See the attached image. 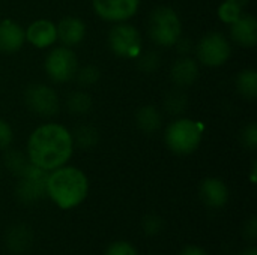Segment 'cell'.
<instances>
[{
  "instance_id": "6da1fadb",
  "label": "cell",
  "mask_w": 257,
  "mask_h": 255,
  "mask_svg": "<svg viewBox=\"0 0 257 255\" xmlns=\"http://www.w3.org/2000/svg\"><path fill=\"white\" fill-rule=\"evenodd\" d=\"M72 134L59 123L38 126L27 141L29 161L45 171L63 167L72 156Z\"/></svg>"
},
{
  "instance_id": "7a4b0ae2",
  "label": "cell",
  "mask_w": 257,
  "mask_h": 255,
  "mask_svg": "<svg viewBox=\"0 0 257 255\" xmlns=\"http://www.w3.org/2000/svg\"><path fill=\"white\" fill-rule=\"evenodd\" d=\"M47 197L62 210L80 206L89 194L86 174L75 167H59L48 173L45 185Z\"/></svg>"
},
{
  "instance_id": "3957f363",
  "label": "cell",
  "mask_w": 257,
  "mask_h": 255,
  "mask_svg": "<svg viewBox=\"0 0 257 255\" xmlns=\"http://www.w3.org/2000/svg\"><path fill=\"white\" fill-rule=\"evenodd\" d=\"M203 126L199 122L182 117L172 122L164 134L166 144L175 155L185 156L196 152L202 143Z\"/></svg>"
},
{
  "instance_id": "277c9868",
  "label": "cell",
  "mask_w": 257,
  "mask_h": 255,
  "mask_svg": "<svg viewBox=\"0 0 257 255\" xmlns=\"http://www.w3.org/2000/svg\"><path fill=\"white\" fill-rule=\"evenodd\" d=\"M148 32L152 42L157 45L172 47L182 35V23L175 9L160 6L154 9L149 17Z\"/></svg>"
},
{
  "instance_id": "5b68a950",
  "label": "cell",
  "mask_w": 257,
  "mask_h": 255,
  "mask_svg": "<svg viewBox=\"0 0 257 255\" xmlns=\"http://www.w3.org/2000/svg\"><path fill=\"white\" fill-rule=\"evenodd\" d=\"M50 171H45L32 162L24 170V173L18 177V183L15 186V197L23 204H35L44 197H47L45 185Z\"/></svg>"
},
{
  "instance_id": "8992f818",
  "label": "cell",
  "mask_w": 257,
  "mask_h": 255,
  "mask_svg": "<svg viewBox=\"0 0 257 255\" xmlns=\"http://www.w3.org/2000/svg\"><path fill=\"white\" fill-rule=\"evenodd\" d=\"M108 47L110 50L125 59H133L140 54L142 50V36L140 32L126 23H117L108 32Z\"/></svg>"
},
{
  "instance_id": "52a82bcc",
  "label": "cell",
  "mask_w": 257,
  "mask_h": 255,
  "mask_svg": "<svg viewBox=\"0 0 257 255\" xmlns=\"http://www.w3.org/2000/svg\"><path fill=\"white\" fill-rule=\"evenodd\" d=\"M197 59L206 66H221L232 56V47L227 38L220 32L205 35L197 44Z\"/></svg>"
},
{
  "instance_id": "ba28073f",
  "label": "cell",
  "mask_w": 257,
  "mask_h": 255,
  "mask_svg": "<svg viewBox=\"0 0 257 255\" xmlns=\"http://www.w3.org/2000/svg\"><path fill=\"white\" fill-rule=\"evenodd\" d=\"M78 59L68 47H57L45 57V72L54 83H65L75 77Z\"/></svg>"
},
{
  "instance_id": "9c48e42d",
  "label": "cell",
  "mask_w": 257,
  "mask_h": 255,
  "mask_svg": "<svg viewBox=\"0 0 257 255\" xmlns=\"http://www.w3.org/2000/svg\"><path fill=\"white\" fill-rule=\"evenodd\" d=\"M24 102L32 113L41 117H51L60 108L57 93L45 84H30L24 92Z\"/></svg>"
},
{
  "instance_id": "30bf717a",
  "label": "cell",
  "mask_w": 257,
  "mask_h": 255,
  "mask_svg": "<svg viewBox=\"0 0 257 255\" xmlns=\"http://www.w3.org/2000/svg\"><path fill=\"white\" fill-rule=\"evenodd\" d=\"M140 6V0H93L95 12L105 21L122 23L131 18Z\"/></svg>"
},
{
  "instance_id": "8fae6325",
  "label": "cell",
  "mask_w": 257,
  "mask_h": 255,
  "mask_svg": "<svg viewBox=\"0 0 257 255\" xmlns=\"http://www.w3.org/2000/svg\"><path fill=\"white\" fill-rule=\"evenodd\" d=\"M200 198L211 209H221L229 201V188L218 177H208L200 183Z\"/></svg>"
},
{
  "instance_id": "7c38bea8",
  "label": "cell",
  "mask_w": 257,
  "mask_h": 255,
  "mask_svg": "<svg viewBox=\"0 0 257 255\" xmlns=\"http://www.w3.org/2000/svg\"><path fill=\"white\" fill-rule=\"evenodd\" d=\"M26 32V41H29L36 48L51 47L57 41L56 24L50 20H36L33 21Z\"/></svg>"
},
{
  "instance_id": "4fadbf2b",
  "label": "cell",
  "mask_w": 257,
  "mask_h": 255,
  "mask_svg": "<svg viewBox=\"0 0 257 255\" xmlns=\"http://www.w3.org/2000/svg\"><path fill=\"white\" fill-rule=\"evenodd\" d=\"M26 41L24 29L14 20L0 21V53H15Z\"/></svg>"
},
{
  "instance_id": "5bb4252c",
  "label": "cell",
  "mask_w": 257,
  "mask_h": 255,
  "mask_svg": "<svg viewBox=\"0 0 257 255\" xmlns=\"http://www.w3.org/2000/svg\"><path fill=\"white\" fill-rule=\"evenodd\" d=\"M57 39L65 47H74L80 44L86 36V24L77 17H65L56 26Z\"/></svg>"
},
{
  "instance_id": "9a60e30c",
  "label": "cell",
  "mask_w": 257,
  "mask_h": 255,
  "mask_svg": "<svg viewBox=\"0 0 257 255\" xmlns=\"http://www.w3.org/2000/svg\"><path fill=\"white\" fill-rule=\"evenodd\" d=\"M199 77V66L197 62L188 56H182L173 62L170 69V78L173 84L178 87H188L191 86Z\"/></svg>"
},
{
  "instance_id": "2e32d148",
  "label": "cell",
  "mask_w": 257,
  "mask_h": 255,
  "mask_svg": "<svg viewBox=\"0 0 257 255\" xmlns=\"http://www.w3.org/2000/svg\"><path fill=\"white\" fill-rule=\"evenodd\" d=\"M230 35L235 42L242 47L251 48L257 42V21L253 15H241L235 23H232Z\"/></svg>"
},
{
  "instance_id": "e0dca14e",
  "label": "cell",
  "mask_w": 257,
  "mask_h": 255,
  "mask_svg": "<svg viewBox=\"0 0 257 255\" xmlns=\"http://www.w3.org/2000/svg\"><path fill=\"white\" fill-rule=\"evenodd\" d=\"M33 233L24 224H17L11 227L5 234V246L12 254H24L32 248Z\"/></svg>"
},
{
  "instance_id": "ac0fdd59",
  "label": "cell",
  "mask_w": 257,
  "mask_h": 255,
  "mask_svg": "<svg viewBox=\"0 0 257 255\" xmlns=\"http://www.w3.org/2000/svg\"><path fill=\"white\" fill-rule=\"evenodd\" d=\"M136 122L143 132L154 134L161 126V113L154 105H143L136 113Z\"/></svg>"
},
{
  "instance_id": "d6986e66",
  "label": "cell",
  "mask_w": 257,
  "mask_h": 255,
  "mask_svg": "<svg viewBox=\"0 0 257 255\" xmlns=\"http://www.w3.org/2000/svg\"><path fill=\"white\" fill-rule=\"evenodd\" d=\"M236 89L245 99H256L257 96V72L256 69H244L236 78Z\"/></svg>"
},
{
  "instance_id": "ffe728a7",
  "label": "cell",
  "mask_w": 257,
  "mask_h": 255,
  "mask_svg": "<svg viewBox=\"0 0 257 255\" xmlns=\"http://www.w3.org/2000/svg\"><path fill=\"white\" fill-rule=\"evenodd\" d=\"M66 107L68 111L75 116L87 114L92 110V98L89 93L83 90H74L66 98Z\"/></svg>"
},
{
  "instance_id": "44dd1931",
  "label": "cell",
  "mask_w": 257,
  "mask_h": 255,
  "mask_svg": "<svg viewBox=\"0 0 257 255\" xmlns=\"http://www.w3.org/2000/svg\"><path fill=\"white\" fill-rule=\"evenodd\" d=\"M72 141L77 147L83 149V150H89L92 147H95L99 141V134L93 126L89 125H83L78 126L74 134H72Z\"/></svg>"
},
{
  "instance_id": "7402d4cb",
  "label": "cell",
  "mask_w": 257,
  "mask_h": 255,
  "mask_svg": "<svg viewBox=\"0 0 257 255\" xmlns=\"http://www.w3.org/2000/svg\"><path fill=\"white\" fill-rule=\"evenodd\" d=\"M3 164L11 174L20 177L24 173V170L29 167L30 161L20 150H8L3 156Z\"/></svg>"
},
{
  "instance_id": "603a6c76",
  "label": "cell",
  "mask_w": 257,
  "mask_h": 255,
  "mask_svg": "<svg viewBox=\"0 0 257 255\" xmlns=\"http://www.w3.org/2000/svg\"><path fill=\"white\" fill-rule=\"evenodd\" d=\"M164 108L169 114H181L187 108V95L181 89H173L166 95L164 99Z\"/></svg>"
},
{
  "instance_id": "cb8c5ba5",
  "label": "cell",
  "mask_w": 257,
  "mask_h": 255,
  "mask_svg": "<svg viewBox=\"0 0 257 255\" xmlns=\"http://www.w3.org/2000/svg\"><path fill=\"white\" fill-rule=\"evenodd\" d=\"M75 78L81 87H92L93 84H96L99 81L101 71L93 65H86L81 69H77Z\"/></svg>"
},
{
  "instance_id": "d4e9b609",
  "label": "cell",
  "mask_w": 257,
  "mask_h": 255,
  "mask_svg": "<svg viewBox=\"0 0 257 255\" xmlns=\"http://www.w3.org/2000/svg\"><path fill=\"white\" fill-rule=\"evenodd\" d=\"M142 230L148 237H155L164 230V221L158 215H146L142 221Z\"/></svg>"
},
{
  "instance_id": "484cf974",
  "label": "cell",
  "mask_w": 257,
  "mask_h": 255,
  "mask_svg": "<svg viewBox=\"0 0 257 255\" xmlns=\"http://www.w3.org/2000/svg\"><path fill=\"white\" fill-rule=\"evenodd\" d=\"M242 15V8L232 3V2H224L220 8H218V17L223 23L232 24L235 23L239 17Z\"/></svg>"
},
{
  "instance_id": "4316f807",
  "label": "cell",
  "mask_w": 257,
  "mask_h": 255,
  "mask_svg": "<svg viewBox=\"0 0 257 255\" xmlns=\"http://www.w3.org/2000/svg\"><path fill=\"white\" fill-rule=\"evenodd\" d=\"M160 65V57L155 51H149V53H145L139 57V62H137V66L142 72L145 74H151L154 72Z\"/></svg>"
},
{
  "instance_id": "83f0119b",
  "label": "cell",
  "mask_w": 257,
  "mask_h": 255,
  "mask_svg": "<svg viewBox=\"0 0 257 255\" xmlns=\"http://www.w3.org/2000/svg\"><path fill=\"white\" fill-rule=\"evenodd\" d=\"M104 255H139L136 246L126 240H117L108 245Z\"/></svg>"
},
{
  "instance_id": "f1b7e54d",
  "label": "cell",
  "mask_w": 257,
  "mask_h": 255,
  "mask_svg": "<svg viewBox=\"0 0 257 255\" xmlns=\"http://www.w3.org/2000/svg\"><path fill=\"white\" fill-rule=\"evenodd\" d=\"M241 143L244 144V147H247L248 150H254L257 147V126L256 123H250L248 126L244 128L242 134H241Z\"/></svg>"
},
{
  "instance_id": "f546056e",
  "label": "cell",
  "mask_w": 257,
  "mask_h": 255,
  "mask_svg": "<svg viewBox=\"0 0 257 255\" xmlns=\"http://www.w3.org/2000/svg\"><path fill=\"white\" fill-rule=\"evenodd\" d=\"M12 138H14V134H12L11 126L3 119H0V152L6 150L11 146Z\"/></svg>"
},
{
  "instance_id": "4dcf8cb0",
  "label": "cell",
  "mask_w": 257,
  "mask_h": 255,
  "mask_svg": "<svg viewBox=\"0 0 257 255\" xmlns=\"http://www.w3.org/2000/svg\"><path fill=\"white\" fill-rule=\"evenodd\" d=\"M244 237L250 242H254L257 237V219L256 216H251L244 227Z\"/></svg>"
},
{
  "instance_id": "1f68e13d",
  "label": "cell",
  "mask_w": 257,
  "mask_h": 255,
  "mask_svg": "<svg viewBox=\"0 0 257 255\" xmlns=\"http://www.w3.org/2000/svg\"><path fill=\"white\" fill-rule=\"evenodd\" d=\"M181 54H188L191 51V41L188 38H179L175 44Z\"/></svg>"
},
{
  "instance_id": "d6a6232c",
  "label": "cell",
  "mask_w": 257,
  "mask_h": 255,
  "mask_svg": "<svg viewBox=\"0 0 257 255\" xmlns=\"http://www.w3.org/2000/svg\"><path fill=\"white\" fill-rule=\"evenodd\" d=\"M179 255H209L203 248L200 246H196V245H190V246H185Z\"/></svg>"
},
{
  "instance_id": "836d02e7",
  "label": "cell",
  "mask_w": 257,
  "mask_h": 255,
  "mask_svg": "<svg viewBox=\"0 0 257 255\" xmlns=\"http://www.w3.org/2000/svg\"><path fill=\"white\" fill-rule=\"evenodd\" d=\"M239 255H257L256 246H248V248H245Z\"/></svg>"
},
{
  "instance_id": "e575fe53",
  "label": "cell",
  "mask_w": 257,
  "mask_h": 255,
  "mask_svg": "<svg viewBox=\"0 0 257 255\" xmlns=\"http://www.w3.org/2000/svg\"><path fill=\"white\" fill-rule=\"evenodd\" d=\"M226 2H232V3H235V5H238V6H241V8H244L250 0H226Z\"/></svg>"
},
{
  "instance_id": "d590c367",
  "label": "cell",
  "mask_w": 257,
  "mask_h": 255,
  "mask_svg": "<svg viewBox=\"0 0 257 255\" xmlns=\"http://www.w3.org/2000/svg\"><path fill=\"white\" fill-rule=\"evenodd\" d=\"M256 162L253 164V167H251V176H250V180H251V183H256Z\"/></svg>"
}]
</instances>
